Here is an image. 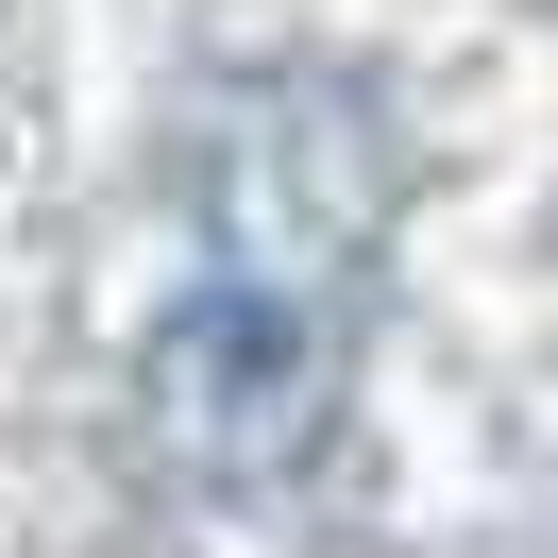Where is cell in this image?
I'll use <instances>...</instances> for the list:
<instances>
[{
    "label": "cell",
    "instance_id": "cell-1",
    "mask_svg": "<svg viewBox=\"0 0 558 558\" xmlns=\"http://www.w3.org/2000/svg\"><path fill=\"white\" fill-rule=\"evenodd\" d=\"M136 407H153V457H170V474H204V490H271V474H305L322 423H339V322H322V288H254V271H220L204 305L153 339Z\"/></svg>",
    "mask_w": 558,
    "mask_h": 558
}]
</instances>
